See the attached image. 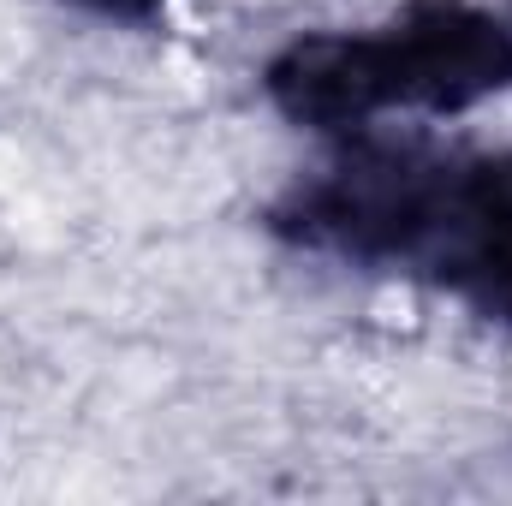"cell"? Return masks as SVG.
<instances>
[{
  "instance_id": "3",
  "label": "cell",
  "mask_w": 512,
  "mask_h": 506,
  "mask_svg": "<svg viewBox=\"0 0 512 506\" xmlns=\"http://www.w3.org/2000/svg\"><path fill=\"white\" fill-rule=\"evenodd\" d=\"M84 12H96V18H126V24H143V18H155L167 0H78Z\"/></svg>"
},
{
  "instance_id": "1",
  "label": "cell",
  "mask_w": 512,
  "mask_h": 506,
  "mask_svg": "<svg viewBox=\"0 0 512 506\" xmlns=\"http://www.w3.org/2000/svg\"><path fill=\"white\" fill-rule=\"evenodd\" d=\"M280 227L346 262L417 268L512 328V149L471 161L358 149L298 185Z\"/></svg>"
},
{
  "instance_id": "2",
  "label": "cell",
  "mask_w": 512,
  "mask_h": 506,
  "mask_svg": "<svg viewBox=\"0 0 512 506\" xmlns=\"http://www.w3.org/2000/svg\"><path fill=\"white\" fill-rule=\"evenodd\" d=\"M268 102L310 131L382 114H465L512 90V30L477 0H411L376 30L298 36L268 66Z\"/></svg>"
}]
</instances>
